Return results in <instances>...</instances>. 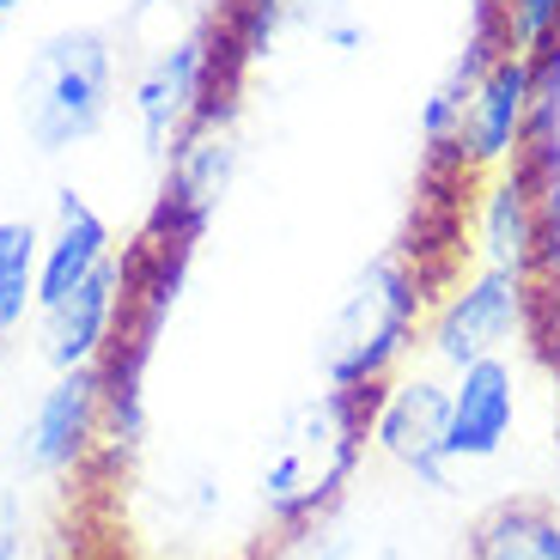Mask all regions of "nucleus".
<instances>
[{
    "label": "nucleus",
    "instance_id": "1",
    "mask_svg": "<svg viewBox=\"0 0 560 560\" xmlns=\"http://www.w3.org/2000/svg\"><path fill=\"white\" fill-rule=\"evenodd\" d=\"M365 420H372V396L353 390H311L299 396L280 427L262 445V469H256V493L275 530L299 536L317 518H329L348 493V481L360 476L365 457Z\"/></svg>",
    "mask_w": 560,
    "mask_h": 560
},
{
    "label": "nucleus",
    "instance_id": "2",
    "mask_svg": "<svg viewBox=\"0 0 560 560\" xmlns=\"http://www.w3.org/2000/svg\"><path fill=\"white\" fill-rule=\"evenodd\" d=\"M427 329V280L408 256H372L341 287L317 329V378L329 390L372 396L402 372L408 348Z\"/></svg>",
    "mask_w": 560,
    "mask_h": 560
},
{
    "label": "nucleus",
    "instance_id": "3",
    "mask_svg": "<svg viewBox=\"0 0 560 560\" xmlns=\"http://www.w3.org/2000/svg\"><path fill=\"white\" fill-rule=\"evenodd\" d=\"M116 110V43L98 25H68L31 49L19 73V128L43 159L73 153Z\"/></svg>",
    "mask_w": 560,
    "mask_h": 560
},
{
    "label": "nucleus",
    "instance_id": "4",
    "mask_svg": "<svg viewBox=\"0 0 560 560\" xmlns=\"http://www.w3.org/2000/svg\"><path fill=\"white\" fill-rule=\"evenodd\" d=\"M232 73H238V61H232V49H225L213 19L196 25L189 37H177L171 49H159L135 73V85H128V110H135L140 147L153 159H171V147L189 135V122L225 116V104H213V98H220V80L232 85Z\"/></svg>",
    "mask_w": 560,
    "mask_h": 560
},
{
    "label": "nucleus",
    "instance_id": "5",
    "mask_svg": "<svg viewBox=\"0 0 560 560\" xmlns=\"http://www.w3.org/2000/svg\"><path fill=\"white\" fill-rule=\"evenodd\" d=\"M536 280L518 268H493L476 262L469 275L427 311V329H420V348L433 353L445 372H463L476 360L505 353L518 336L536 329Z\"/></svg>",
    "mask_w": 560,
    "mask_h": 560
},
{
    "label": "nucleus",
    "instance_id": "6",
    "mask_svg": "<svg viewBox=\"0 0 560 560\" xmlns=\"http://www.w3.org/2000/svg\"><path fill=\"white\" fill-rule=\"evenodd\" d=\"M536 73H542V56H518V49H493L476 68V80L463 92L451 177H493V171H505L524 153L530 104H536Z\"/></svg>",
    "mask_w": 560,
    "mask_h": 560
},
{
    "label": "nucleus",
    "instance_id": "7",
    "mask_svg": "<svg viewBox=\"0 0 560 560\" xmlns=\"http://www.w3.org/2000/svg\"><path fill=\"white\" fill-rule=\"evenodd\" d=\"M445 420H451V378H439V372H396L384 390H372L365 439L408 481L451 493L457 488V469L445 457Z\"/></svg>",
    "mask_w": 560,
    "mask_h": 560
},
{
    "label": "nucleus",
    "instance_id": "8",
    "mask_svg": "<svg viewBox=\"0 0 560 560\" xmlns=\"http://www.w3.org/2000/svg\"><path fill=\"white\" fill-rule=\"evenodd\" d=\"M98 445H104V378H98V365L56 372L25 415L19 457H25L37 476L61 481V476H80L85 463L98 457Z\"/></svg>",
    "mask_w": 560,
    "mask_h": 560
},
{
    "label": "nucleus",
    "instance_id": "9",
    "mask_svg": "<svg viewBox=\"0 0 560 560\" xmlns=\"http://www.w3.org/2000/svg\"><path fill=\"white\" fill-rule=\"evenodd\" d=\"M548 189L524 159H512L505 171H493L476 196V256L493 268H518L536 280V268L548 262Z\"/></svg>",
    "mask_w": 560,
    "mask_h": 560
},
{
    "label": "nucleus",
    "instance_id": "10",
    "mask_svg": "<svg viewBox=\"0 0 560 560\" xmlns=\"http://www.w3.org/2000/svg\"><path fill=\"white\" fill-rule=\"evenodd\" d=\"M122 311H128V268L122 256L104 262L92 280H80L68 299L43 305L37 317V353L49 372H80V365H98L110 353L116 329H122Z\"/></svg>",
    "mask_w": 560,
    "mask_h": 560
},
{
    "label": "nucleus",
    "instance_id": "11",
    "mask_svg": "<svg viewBox=\"0 0 560 560\" xmlns=\"http://www.w3.org/2000/svg\"><path fill=\"white\" fill-rule=\"evenodd\" d=\"M512 427H518V365L505 353L451 372V420H445L451 469L493 463L512 445Z\"/></svg>",
    "mask_w": 560,
    "mask_h": 560
},
{
    "label": "nucleus",
    "instance_id": "12",
    "mask_svg": "<svg viewBox=\"0 0 560 560\" xmlns=\"http://www.w3.org/2000/svg\"><path fill=\"white\" fill-rule=\"evenodd\" d=\"M104 262H116V232L80 189L56 196V220L43 232V262H37V311L68 299L80 280H92Z\"/></svg>",
    "mask_w": 560,
    "mask_h": 560
},
{
    "label": "nucleus",
    "instance_id": "13",
    "mask_svg": "<svg viewBox=\"0 0 560 560\" xmlns=\"http://www.w3.org/2000/svg\"><path fill=\"white\" fill-rule=\"evenodd\" d=\"M463 560H560V505L536 493L493 500L463 536Z\"/></svg>",
    "mask_w": 560,
    "mask_h": 560
},
{
    "label": "nucleus",
    "instance_id": "14",
    "mask_svg": "<svg viewBox=\"0 0 560 560\" xmlns=\"http://www.w3.org/2000/svg\"><path fill=\"white\" fill-rule=\"evenodd\" d=\"M37 262L43 232L31 220H0V341L37 317Z\"/></svg>",
    "mask_w": 560,
    "mask_h": 560
},
{
    "label": "nucleus",
    "instance_id": "15",
    "mask_svg": "<svg viewBox=\"0 0 560 560\" xmlns=\"http://www.w3.org/2000/svg\"><path fill=\"white\" fill-rule=\"evenodd\" d=\"M560 43V0H500V49L548 56Z\"/></svg>",
    "mask_w": 560,
    "mask_h": 560
},
{
    "label": "nucleus",
    "instance_id": "16",
    "mask_svg": "<svg viewBox=\"0 0 560 560\" xmlns=\"http://www.w3.org/2000/svg\"><path fill=\"white\" fill-rule=\"evenodd\" d=\"M25 555V518H19L13 500H0V560H19Z\"/></svg>",
    "mask_w": 560,
    "mask_h": 560
},
{
    "label": "nucleus",
    "instance_id": "17",
    "mask_svg": "<svg viewBox=\"0 0 560 560\" xmlns=\"http://www.w3.org/2000/svg\"><path fill=\"white\" fill-rule=\"evenodd\" d=\"M128 7H135V19H140V13H153V7H165V0H128Z\"/></svg>",
    "mask_w": 560,
    "mask_h": 560
},
{
    "label": "nucleus",
    "instance_id": "18",
    "mask_svg": "<svg viewBox=\"0 0 560 560\" xmlns=\"http://www.w3.org/2000/svg\"><path fill=\"white\" fill-rule=\"evenodd\" d=\"M19 7H25V0H0V19H7V13H19Z\"/></svg>",
    "mask_w": 560,
    "mask_h": 560
}]
</instances>
